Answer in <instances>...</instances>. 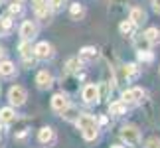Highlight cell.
Here are the masks:
<instances>
[{"label":"cell","instance_id":"29","mask_svg":"<svg viewBox=\"0 0 160 148\" xmlns=\"http://www.w3.org/2000/svg\"><path fill=\"white\" fill-rule=\"evenodd\" d=\"M10 12H12V14H20V12H22L20 2H14V4H12V6H10Z\"/></svg>","mask_w":160,"mask_h":148},{"label":"cell","instance_id":"26","mask_svg":"<svg viewBox=\"0 0 160 148\" xmlns=\"http://www.w3.org/2000/svg\"><path fill=\"white\" fill-rule=\"evenodd\" d=\"M138 59H140V61H152V53H148V49L138 52Z\"/></svg>","mask_w":160,"mask_h":148},{"label":"cell","instance_id":"30","mask_svg":"<svg viewBox=\"0 0 160 148\" xmlns=\"http://www.w3.org/2000/svg\"><path fill=\"white\" fill-rule=\"evenodd\" d=\"M152 8H154L156 14H160V0H152Z\"/></svg>","mask_w":160,"mask_h":148},{"label":"cell","instance_id":"22","mask_svg":"<svg viewBox=\"0 0 160 148\" xmlns=\"http://www.w3.org/2000/svg\"><path fill=\"white\" fill-rule=\"evenodd\" d=\"M134 47H137V52H144V49H148L150 47V42L146 40V36H137L134 38Z\"/></svg>","mask_w":160,"mask_h":148},{"label":"cell","instance_id":"13","mask_svg":"<svg viewBox=\"0 0 160 148\" xmlns=\"http://www.w3.org/2000/svg\"><path fill=\"white\" fill-rule=\"evenodd\" d=\"M122 75H125V79H137L138 75H140V67L137 65V63H127V65H122Z\"/></svg>","mask_w":160,"mask_h":148},{"label":"cell","instance_id":"24","mask_svg":"<svg viewBox=\"0 0 160 148\" xmlns=\"http://www.w3.org/2000/svg\"><path fill=\"white\" fill-rule=\"evenodd\" d=\"M134 24L131 22V20H125V22H121V26H119V30H121V34L122 36H132V32H134Z\"/></svg>","mask_w":160,"mask_h":148},{"label":"cell","instance_id":"20","mask_svg":"<svg viewBox=\"0 0 160 148\" xmlns=\"http://www.w3.org/2000/svg\"><path fill=\"white\" fill-rule=\"evenodd\" d=\"M144 36H146V40L150 42V46H158L160 44V30L158 28H148L144 32Z\"/></svg>","mask_w":160,"mask_h":148},{"label":"cell","instance_id":"12","mask_svg":"<svg viewBox=\"0 0 160 148\" xmlns=\"http://www.w3.org/2000/svg\"><path fill=\"white\" fill-rule=\"evenodd\" d=\"M128 20H131L134 26H142L146 22V12L142 8H132L131 10V16H128Z\"/></svg>","mask_w":160,"mask_h":148},{"label":"cell","instance_id":"8","mask_svg":"<svg viewBox=\"0 0 160 148\" xmlns=\"http://www.w3.org/2000/svg\"><path fill=\"white\" fill-rule=\"evenodd\" d=\"M36 34H38V26H36L32 20H26V22L20 26V36H22V40H34Z\"/></svg>","mask_w":160,"mask_h":148},{"label":"cell","instance_id":"10","mask_svg":"<svg viewBox=\"0 0 160 148\" xmlns=\"http://www.w3.org/2000/svg\"><path fill=\"white\" fill-rule=\"evenodd\" d=\"M97 57H99V52L93 46H85V47L79 49V59L81 61H95Z\"/></svg>","mask_w":160,"mask_h":148},{"label":"cell","instance_id":"3","mask_svg":"<svg viewBox=\"0 0 160 148\" xmlns=\"http://www.w3.org/2000/svg\"><path fill=\"white\" fill-rule=\"evenodd\" d=\"M121 140H122V142H127L128 146H137L140 142V131H138L137 126H132V125L122 126L121 128Z\"/></svg>","mask_w":160,"mask_h":148},{"label":"cell","instance_id":"17","mask_svg":"<svg viewBox=\"0 0 160 148\" xmlns=\"http://www.w3.org/2000/svg\"><path fill=\"white\" fill-rule=\"evenodd\" d=\"M109 113L113 115V116H121V115L127 113V105L122 103V101H115V103L109 105Z\"/></svg>","mask_w":160,"mask_h":148},{"label":"cell","instance_id":"31","mask_svg":"<svg viewBox=\"0 0 160 148\" xmlns=\"http://www.w3.org/2000/svg\"><path fill=\"white\" fill-rule=\"evenodd\" d=\"M4 55H6V52H4V49H2V47H0V61H2V59H4Z\"/></svg>","mask_w":160,"mask_h":148},{"label":"cell","instance_id":"4","mask_svg":"<svg viewBox=\"0 0 160 148\" xmlns=\"http://www.w3.org/2000/svg\"><path fill=\"white\" fill-rule=\"evenodd\" d=\"M26 89L24 87H20V85H14L10 91H8V101L12 103V105H16V107H20V105H24L26 103Z\"/></svg>","mask_w":160,"mask_h":148},{"label":"cell","instance_id":"23","mask_svg":"<svg viewBox=\"0 0 160 148\" xmlns=\"http://www.w3.org/2000/svg\"><path fill=\"white\" fill-rule=\"evenodd\" d=\"M12 30V20L8 16H2L0 18V38H2V36H6Z\"/></svg>","mask_w":160,"mask_h":148},{"label":"cell","instance_id":"19","mask_svg":"<svg viewBox=\"0 0 160 148\" xmlns=\"http://www.w3.org/2000/svg\"><path fill=\"white\" fill-rule=\"evenodd\" d=\"M20 53H22V57L26 59V61L32 59V55H34V47H32V44H30V40H24L22 44H20Z\"/></svg>","mask_w":160,"mask_h":148},{"label":"cell","instance_id":"9","mask_svg":"<svg viewBox=\"0 0 160 148\" xmlns=\"http://www.w3.org/2000/svg\"><path fill=\"white\" fill-rule=\"evenodd\" d=\"M38 140L42 144H53L55 142V132H53V128L52 126H44V128H40V132H38Z\"/></svg>","mask_w":160,"mask_h":148},{"label":"cell","instance_id":"11","mask_svg":"<svg viewBox=\"0 0 160 148\" xmlns=\"http://www.w3.org/2000/svg\"><path fill=\"white\" fill-rule=\"evenodd\" d=\"M36 83H38L40 89H50L52 83H53V79H52V75L48 71H38V75H36Z\"/></svg>","mask_w":160,"mask_h":148},{"label":"cell","instance_id":"2","mask_svg":"<svg viewBox=\"0 0 160 148\" xmlns=\"http://www.w3.org/2000/svg\"><path fill=\"white\" fill-rule=\"evenodd\" d=\"M144 89H140V87H131V89H125L122 91V95H121V101L127 105H138V103H142L144 101Z\"/></svg>","mask_w":160,"mask_h":148},{"label":"cell","instance_id":"7","mask_svg":"<svg viewBox=\"0 0 160 148\" xmlns=\"http://www.w3.org/2000/svg\"><path fill=\"white\" fill-rule=\"evenodd\" d=\"M32 8L36 12V16L42 18V20L50 18V2L48 0H32Z\"/></svg>","mask_w":160,"mask_h":148},{"label":"cell","instance_id":"16","mask_svg":"<svg viewBox=\"0 0 160 148\" xmlns=\"http://www.w3.org/2000/svg\"><path fill=\"white\" fill-rule=\"evenodd\" d=\"M67 107V99L63 95H53L52 97V109L55 111V113H61Z\"/></svg>","mask_w":160,"mask_h":148},{"label":"cell","instance_id":"32","mask_svg":"<svg viewBox=\"0 0 160 148\" xmlns=\"http://www.w3.org/2000/svg\"><path fill=\"white\" fill-rule=\"evenodd\" d=\"M113 148H122V146H113Z\"/></svg>","mask_w":160,"mask_h":148},{"label":"cell","instance_id":"15","mask_svg":"<svg viewBox=\"0 0 160 148\" xmlns=\"http://www.w3.org/2000/svg\"><path fill=\"white\" fill-rule=\"evenodd\" d=\"M0 122H4V125H12V122H16V113H14V109L6 107V109L0 111Z\"/></svg>","mask_w":160,"mask_h":148},{"label":"cell","instance_id":"1","mask_svg":"<svg viewBox=\"0 0 160 148\" xmlns=\"http://www.w3.org/2000/svg\"><path fill=\"white\" fill-rule=\"evenodd\" d=\"M77 126H79V131H81L85 140H95L97 134H99V125H97L95 116H91V115H81L79 116Z\"/></svg>","mask_w":160,"mask_h":148},{"label":"cell","instance_id":"25","mask_svg":"<svg viewBox=\"0 0 160 148\" xmlns=\"http://www.w3.org/2000/svg\"><path fill=\"white\" fill-rule=\"evenodd\" d=\"M79 65H81V59H79V57H73V59L67 61V71H75Z\"/></svg>","mask_w":160,"mask_h":148},{"label":"cell","instance_id":"27","mask_svg":"<svg viewBox=\"0 0 160 148\" xmlns=\"http://www.w3.org/2000/svg\"><path fill=\"white\" fill-rule=\"evenodd\" d=\"M144 148H160V140H158V138L146 140V146H144Z\"/></svg>","mask_w":160,"mask_h":148},{"label":"cell","instance_id":"21","mask_svg":"<svg viewBox=\"0 0 160 148\" xmlns=\"http://www.w3.org/2000/svg\"><path fill=\"white\" fill-rule=\"evenodd\" d=\"M79 115H81V113H79L75 107H69V105H67V107L61 111V116H63L65 121H77V119H79Z\"/></svg>","mask_w":160,"mask_h":148},{"label":"cell","instance_id":"14","mask_svg":"<svg viewBox=\"0 0 160 148\" xmlns=\"http://www.w3.org/2000/svg\"><path fill=\"white\" fill-rule=\"evenodd\" d=\"M14 73H16V65L12 61H6V59L0 61V75L2 77H12Z\"/></svg>","mask_w":160,"mask_h":148},{"label":"cell","instance_id":"6","mask_svg":"<svg viewBox=\"0 0 160 148\" xmlns=\"http://www.w3.org/2000/svg\"><path fill=\"white\" fill-rule=\"evenodd\" d=\"M81 97H83V101H85V103H89V105L99 103V99H101V95H99V87H97V85H93V83L85 85Z\"/></svg>","mask_w":160,"mask_h":148},{"label":"cell","instance_id":"18","mask_svg":"<svg viewBox=\"0 0 160 148\" xmlns=\"http://www.w3.org/2000/svg\"><path fill=\"white\" fill-rule=\"evenodd\" d=\"M69 16L73 18V20H81V18L85 16V8L79 2H73L71 6H69Z\"/></svg>","mask_w":160,"mask_h":148},{"label":"cell","instance_id":"28","mask_svg":"<svg viewBox=\"0 0 160 148\" xmlns=\"http://www.w3.org/2000/svg\"><path fill=\"white\" fill-rule=\"evenodd\" d=\"M48 2H50V8H53V10H59L63 6V0H48Z\"/></svg>","mask_w":160,"mask_h":148},{"label":"cell","instance_id":"5","mask_svg":"<svg viewBox=\"0 0 160 148\" xmlns=\"http://www.w3.org/2000/svg\"><path fill=\"white\" fill-rule=\"evenodd\" d=\"M34 57L36 59H42V61L52 59L53 57V47H52V44H48V42H40V44L34 47Z\"/></svg>","mask_w":160,"mask_h":148}]
</instances>
